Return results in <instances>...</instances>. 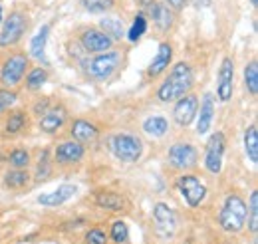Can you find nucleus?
I'll return each mask as SVG.
<instances>
[{
	"instance_id": "nucleus-22",
	"label": "nucleus",
	"mask_w": 258,
	"mask_h": 244,
	"mask_svg": "<svg viewBox=\"0 0 258 244\" xmlns=\"http://www.w3.org/2000/svg\"><path fill=\"white\" fill-rule=\"evenodd\" d=\"M48 36H50V26L44 24V26L38 30V34L30 40V56L36 58L38 62H44V64H48V60H46V44H48Z\"/></svg>"
},
{
	"instance_id": "nucleus-35",
	"label": "nucleus",
	"mask_w": 258,
	"mask_h": 244,
	"mask_svg": "<svg viewBox=\"0 0 258 244\" xmlns=\"http://www.w3.org/2000/svg\"><path fill=\"white\" fill-rule=\"evenodd\" d=\"M16 99H18L16 92H12L10 88H0V115L4 111H8L16 103Z\"/></svg>"
},
{
	"instance_id": "nucleus-34",
	"label": "nucleus",
	"mask_w": 258,
	"mask_h": 244,
	"mask_svg": "<svg viewBox=\"0 0 258 244\" xmlns=\"http://www.w3.org/2000/svg\"><path fill=\"white\" fill-rule=\"evenodd\" d=\"M8 161H10V165L14 169H26L28 163H30V153L26 151V149H14V151L10 153Z\"/></svg>"
},
{
	"instance_id": "nucleus-12",
	"label": "nucleus",
	"mask_w": 258,
	"mask_h": 244,
	"mask_svg": "<svg viewBox=\"0 0 258 244\" xmlns=\"http://www.w3.org/2000/svg\"><path fill=\"white\" fill-rule=\"evenodd\" d=\"M234 90V62L232 58H223L219 68V78H217V95L221 101H228L232 97Z\"/></svg>"
},
{
	"instance_id": "nucleus-5",
	"label": "nucleus",
	"mask_w": 258,
	"mask_h": 244,
	"mask_svg": "<svg viewBox=\"0 0 258 244\" xmlns=\"http://www.w3.org/2000/svg\"><path fill=\"white\" fill-rule=\"evenodd\" d=\"M153 220H155V232L161 240L175 238L179 228V216L167 203H157L153 207Z\"/></svg>"
},
{
	"instance_id": "nucleus-18",
	"label": "nucleus",
	"mask_w": 258,
	"mask_h": 244,
	"mask_svg": "<svg viewBox=\"0 0 258 244\" xmlns=\"http://www.w3.org/2000/svg\"><path fill=\"white\" fill-rule=\"evenodd\" d=\"M70 133H72L74 141H78L82 145H90L99 137V129L88 119H76L70 127Z\"/></svg>"
},
{
	"instance_id": "nucleus-27",
	"label": "nucleus",
	"mask_w": 258,
	"mask_h": 244,
	"mask_svg": "<svg viewBox=\"0 0 258 244\" xmlns=\"http://www.w3.org/2000/svg\"><path fill=\"white\" fill-rule=\"evenodd\" d=\"M28 183H30V175L24 169H12V171H8L4 175V185L8 189H22Z\"/></svg>"
},
{
	"instance_id": "nucleus-38",
	"label": "nucleus",
	"mask_w": 258,
	"mask_h": 244,
	"mask_svg": "<svg viewBox=\"0 0 258 244\" xmlns=\"http://www.w3.org/2000/svg\"><path fill=\"white\" fill-rule=\"evenodd\" d=\"M185 2H187V0H167V6H171V8H175V10H181V8L185 6Z\"/></svg>"
},
{
	"instance_id": "nucleus-23",
	"label": "nucleus",
	"mask_w": 258,
	"mask_h": 244,
	"mask_svg": "<svg viewBox=\"0 0 258 244\" xmlns=\"http://www.w3.org/2000/svg\"><path fill=\"white\" fill-rule=\"evenodd\" d=\"M99 26H101V32H105L111 40H121L125 36V28H123V22L115 16H105L99 20Z\"/></svg>"
},
{
	"instance_id": "nucleus-31",
	"label": "nucleus",
	"mask_w": 258,
	"mask_h": 244,
	"mask_svg": "<svg viewBox=\"0 0 258 244\" xmlns=\"http://www.w3.org/2000/svg\"><path fill=\"white\" fill-rule=\"evenodd\" d=\"M145 32H147V20H145V14H143V12H139V14L135 16V20H133L131 28L127 30V38L131 40V42H137Z\"/></svg>"
},
{
	"instance_id": "nucleus-8",
	"label": "nucleus",
	"mask_w": 258,
	"mask_h": 244,
	"mask_svg": "<svg viewBox=\"0 0 258 244\" xmlns=\"http://www.w3.org/2000/svg\"><path fill=\"white\" fill-rule=\"evenodd\" d=\"M177 191L191 209L201 207V203L207 199V187L195 175H181L177 179Z\"/></svg>"
},
{
	"instance_id": "nucleus-9",
	"label": "nucleus",
	"mask_w": 258,
	"mask_h": 244,
	"mask_svg": "<svg viewBox=\"0 0 258 244\" xmlns=\"http://www.w3.org/2000/svg\"><path fill=\"white\" fill-rule=\"evenodd\" d=\"M28 26V20L22 12H12L4 24H2V30H0V48H10L14 44H18L26 32Z\"/></svg>"
},
{
	"instance_id": "nucleus-32",
	"label": "nucleus",
	"mask_w": 258,
	"mask_h": 244,
	"mask_svg": "<svg viewBox=\"0 0 258 244\" xmlns=\"http://www.w3.org/2000/svg\"><path fill=\"white\" fill-rule=\"evenodd\" d=\"M48 80V72L42 68H34L30 70V74L26 76V88L28 90H40Z\"/></svg>"
},
{
	"instance_id": "nucleus-21",
	"label": "nucleus",
	"mask_w": 258,
	"mask_h": 244,
	"mask_svg": "<svg viewBox=\"0 0 258 244\" xmlns=\"http://www.w3.org/2000/svg\"><path fill=\"white\" fill-rule=\"evenodd\" d=\"M147 8H149V14H151V18H153V22H155V26L159 30H169L171 28L173 14H171V10H169L167 4H161L157 0H149V6Z\"/></svg>"
},
{
	"instance_id": "nucleus-13",
	"label": "nucleus",
	"mask_w": 258,
	"mask_h": 244,
	"mask_svg": "<svg viewBox=\"0 0 258 244\" xmlns=\"http://www.w3.org/2000/svg\"><path fill=\"white\" fill-rule=\"evenodd\" d=\"M80 42H82L84 52H88V54L107 52V50L113 46V40H111L105 32L97 30V28H88V30H84Z\"/></svg>"
},
{
	"instance_id": "nucleus-16",
	"label": "nucleus",
	"mask_w": 258,
	"mask_h": 244,
	"mask_svg": "<svg viewBox=\"0 0 258 244\" xmlns=\"http://www.w3.org/2000/svg\"><path fill=\"white\" fill-rule=\"evenodd\" d=\"M76 191H78V187L72 183H64L60 185L58 189H54V191H50V193H44V195H40L38 197V205H42V207H48V209H54V207H62L64 203H68L74 195H76Z\"/></svg>"
},
{
	"instance_id": "nucleus-40",
	"label": "nucleus",
	"mask_w": 258,
	"mask_h": 244,
	"mask_svg": "<svg viewBox=\"0 0 258 244\" xmlns=\"http://www.w3.org/2000/svg\"><path fill=\"white\" fill-rule=\"evenodd\" d=\"M250 4H252V6H256V4H258V0H250Z\"/></svg>"
},
{
	"instance_id": "nucleus-2",
	"label": "nucleus",
	"mask_w": 258,
	"mask_h": 244,
	"mask_svg": "<svg viewBox=\"0 0 258 244\" xmlns=\"http://www.w3.org/2000/svg\"><path fill=\"white\" fill-rule=\"evenodd\" d=\"M219 226L225 232H240L246 226V203L240 195H228L219 213Z\"/></svg>"
},
{
	"instance_id": "nucleus-1",
	"label": "nucleus",
	"mask_w": 258,
	"mask_h": 244,
	"mask_svg": "<svg viewBox=\"0 0 258 244\" xmlns=\"http://www.w3.org/2000/svg\"><path fill=\"white\" fill-rule=\"evenodd\" d=\"M195 86V74L193 68L187 62H177L169 74V78L157 88V97L163 103L169 101H177L179 97H183L185 93L191 92Z\"/></svg>"
},
{
	"instance_id": "nucleus-15",
	"label": "nucleus",
	"mask_w": 258,
	"mask_h": 244,
	"mask_svg": "<svg viewBox=\"0 0 258 244\" xmlns=\"http://www.w3.org/2000/svg\"><path fill=\"white\" fill-rule=\"evenodd\" d=\"M86 155V145L70 139V141H62L56 151H54V161L58 165H74V163H80Z\"/></svg>"
},
{
	"instance_id": "nucleus-20",
	"label": "nucleus",
	"mask_w": 258,
	"mask_h": 244,
	"mask_svg": "<svg viewBox=\"0 0 258 244\" xmlns=\"http://www.w3.org/2000/svg\"><path fill=\"white\" fill-rule=\"evenodd\" d=\"M96 205L99 209L113 211V213H121V211L127 209V201L119 193H113V191H97Z\"/></svg>"
},
{
	"instance_id": "nucleus-10",
	"label": "nucleus",
	"mask_w": 258,
	"mask_h": 244,
	"mask_svg": "<svg viewBox=\"0 0 258 244\" xmlns=\"http://www.w3.org/2000/svg\"><path fill=\"white\" fill-rule=\"evenodd\" d=\"M167 161H169L171 167H175L179 171H189V169L197 167L199 153L191 143H175V145L169 147Z\"/></svg>"
},
{
	"instance_id": "nucleus-41",
	"label": "nucleus",
	"mask_w": 258,
	"mask_h": 244,
	"mask_svg": "<svg viewBox=\"0 0 258 244\" xmlns=\"http://www.w3.org/2000/svg\"><path fill=\"white\" fill-rule=\"evenodd\" d=\"M0 22H2V8H0Z\"/></svg>"
},
{
	"instance_id": "nucleus-19",
	"label": "nucleus",
	"mask_w": 258,
	"mask_h": 244,
	"mask_svg": "<svg viewBox=\"0 0 258 244\" xmlns=\"http://www.w3.org/2000/svg\"><path fill=\"white\" fill-rule=\"evenodd\" d=\"M171 60H173V46H171L169 42H161V44H159V50H157V54H155V58L151 60L149 68H147V76L157 78L159 74H163V72L169 68Z\"/></svg>"
},
{
	"instance_id": "nucleus-28",
	"label": "nucleus",
	"mask_w": 258,
	"mask_h": 244,
	"mask_svg": "<svg viewBox=\"0 0 258 244\" xmlns=\"http://www.w3.org/2000/svg\"><path fill=\"white\" fill-rule=\"evenodd\" d=\"M246 216H248V230L252 234L258 232V191L250 193V201L246 207Z\"/></svg>"
},
{
	"instance_id": "nucleus-26",
	"label": "nucleus",
	"mask_w": 258,
	"mask_h": 244,
	"mask_svg": "<svg viewBox=\"0 0 258 244\" xmlns=\"http://www.w3.org/2000/svg\"><path fill=\"white\" fill-rule=\"evenodd\" d=\"M244 151L250 163H258V129L256 125H250L244 131Z\"/></svg>"
},
{
	"instance_id": "nucleus-29",
	"label": "nucleus",
	"mask_w": 258,
	"mask_h": 244,
	"mask_svg": "<svg viewBox=\"0 0 258 244\" xmlns=\"http://www.w3.org/2000/svg\"><path fill=\"white\" fill-rule=\"evenodd\" d=\"M244 86L250 95H256L258 93V64L256 62H250L246 68H244Z\"/></svg>"
},
{
	"instance_id": "nucleus-30",
	"label": "nucleus",
	"mask_w": 258,
	"mask_h": 244,
	"mask_svg": "<svg viewBox=\"0 0 258 244\" xmlns=\"http://www.w3.org/2000/svg\"><path fill=\"white\" fill-rule=\"evenodd\" d=\"M109 238L115 244H125L129 240V228L125 220H113L111 230H109Z\"/></svg>"
},
{
	"instance_id": "nucleus-36",
	"label": "nucleus",
	"mask_w": 258,
	"mask_h": 244,
	"mask_svg": "<svg viewBox=\"0 0 258 244\" xmlns=\"http://www.w3.org/2000/svg\"><path fill=\"white\" fill-rule=\"evenodd\" d=\"M50 175V151H42L40 159H38V165H36V179L42 181Z\"/></svg>"
},
{
	"instance_id": "nucleus-37",
	"label": "nucleus",
	"mask_w": 258,
	"mask_h": 244,
	"mask_svg": "<svg viewBox=\"0 0 258 244\" xmlns=\"http://www.w3.org/2000/svg\"><path fill=\"white\" fill-rule=\"evenodd\" d=\"M86 244H107V236L101 228H90L86 234Z\"/></svg>"
},
{
	"instance_id": "nucleus-24",
	"label": "nucleus",
	"mask_w": 258,
	"mask_h": 244,
	"mask_svg": "<svg viewBox=\"0 0 258 244\" xmlns=\"http://www.w3.org/2000/svg\"><path fill=\"white\" fill-rule=\"evenodd\" d=\"M26 123H28L26 113L20 111V109H14V111H10V115L4 121V133L6 135H18L26 127Z\"/></svg>"
},
{
	"instance_id": "nucleus-39",
	"label": "nucleus",
	"mask_w": 258,
	"mask_h": 244,
	"mask_svg": "<svg viewBox=\"0 0 258 244\" xmlns=\"http://www.w3.org/2000/svg\"><path fill=\"white\" fill-rule=\"evenodd\" d=\"M187 2H191L195 8H207V6H209L213 0H187Z\"/></svg>"
},
{
	"instance_id": "nucleus-3",
	"label": "nucleus",
	"mask_w": 258,
	"mask_h": 244,
	"mask_svg": "<svg viewBox=\"0 0 258 244\" xmlns=\"http://www.w3.org/2000/svg\"><path fill=\"white\" fill-rule=\"evenodd\" d=\"M109 151L123 163H135L143 155V141L133 133H117L109 139Z\"/></svg>"
},
{
	"instance_id": "nucleus-25",
	"label": "nucleus",
	"mask_w": 258,
	"mask_h": 244,
	"mask_svg": "<svg viewBox=\"0 0 258 244\" xmlns=\"http://www.w3.org/2000/svg\"><path fill=\"white\" fill-rule=\"evenodd\" d=\"M141 127H143V131H145L149 137H163V135L169 131V123H167V119L161 117V115H151V117H147Z\"/></svg>"
},
{
	"instance_id": "nucleus-11",
	"label": "nucleus",
	"mask_w": 258,
	"mask_h": 244,
	"mask_svg": "<svg viewBox=\"0 0 258 244\" xmlns=\"http://www.w3.org/2000/svg\"><path fill=\"white\" fill-rule=\"evenodd\" d=\"M197 109H199V97L195 93H185L175 101L173 119L179 127H189L197 117Z\"/></svg>"
},
{
	"instance_id": "nucleus-6",
	"label": "nucleus",
	"mask_w": 258,
	"mask_h": 244,
	"mask_svg": "<svg viewBox=\"0 0 258 244\" xmlns=\"http://www.w3.org/2000/svg\"><path fill=\"white\" fill-rule=\"evenodd\" d=\"M28 56L26 54H12L0 68V82L4 88H16L26 74Z\"/></svg>"
},
{
	"instance_id": "nucleus-33",
	"label": "nucleus",
	"mask_w": 258,
	"mask_h": 244,
	"mask_svg": "<svg viewBox=\"0 0 258 244\" xmlns=\"http://www.w3.org/2000/svg\"><path fill=\"white\" fill-rule=\"evenodd\" d=\"M82 4L92 14H105L113 8V0H82Z\"/></svg>"
},
{
	"instance_id": "nucleus-4",
	"label": "nucleus",
	"mask_w": 258,
	"mask_h": 244,
	"mask_svg": "<svg viewBox=\"0 0 258 244\" xmlns=\"http://www.w3.org/2000/svg\"><path fill=\"white\" fill-rule=\"evenodd\" d=\"M119 64H121V54L119 52H113V50L99 52L88 64V74L97 82H105L113 76V72L119 68Z\"/></svg>"
},
{
	"instance_id": "nucleus-14",
	"label": "nucleus",
	"mask_w": 258,
	"mask_h": 244,
	"mask_svg": "<svg viewBox=\"0 0 258 244\" xmlns=\"http://www.w3.org/2000/svg\"><path fill=\"white\" fill-rule=\"evenodd\" d=\"M66 121H68L66 107L64 105H54V107H50V109L44 111V115L38 121V129L42 133H46V135H54V133H58L64 127Z\"/></svg>"
},
{
	"instance_id": "nucleus-7",
	"label": "nucleus",
	"mask_w": 258,
	"mask_h": 244,
	"mask_svg": "<svg viewBox=\"0 0 258 244\" xmlns=\"http://www.w3.org/2000/svg\"><path fill=\"white\" fill-rule=\"evenodd\" d=\"M225 149H226V139L223 131H217L211 135V139L207 141L205 147V167L209 173L219 175L223 171V161H225Z\"/></svg>"
},
{
	"instance_id": "nucleus-17",
	"label": "nucleus",
	"mask_w": 258,
	"mask_h": 244,
	"mask_svg": "<svg viewBox=\"0 0 258 244\" xmlns=\"http://www.w3.org/2000/svg\"><path fill=\"white\" fill-rule=\"evenodd\" d=\"M213 119H215V97L213 93H205L201 107L197 109V133L199 135L209 133L213 127Z\"/></svg>"
}]
</instances>
